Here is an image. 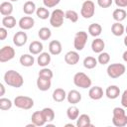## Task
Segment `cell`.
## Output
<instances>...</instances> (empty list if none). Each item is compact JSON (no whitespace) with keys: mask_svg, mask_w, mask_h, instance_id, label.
<instances>
[{"mask_svg":"<svg viewBox=\"0 0 127 127\" xmlns=\"http://www.w3.org/2000/svg\"><path fill=\"white\" fill-rule=\"evenodd\" d=\"M97 60L93 57H86L84 60H83V66L87 69H92L94 68L96 65H97Z\"/></svg>","mask_w":127,"mask_h":127,"instance_id":"836d02e7","label":"cell"},{"mask_svg":"<svg viewBox=\"0 0 127 127\" xmlns=\"http://www.w3.org/2000/svg\"><path fill=\"white\" fill-rule=\"evenodd\" d=\"M63 47H62V43L58 40H53L50 42L49 44V52L51 55L53 56H58L62 53Z\"/></svg>","mask_w":127,"mask_h":127,"instance_id":"4fadbf2b","label":"cell"},{"mask_svg":"<svg viewBox=\"0 0 127 127\" xmlns=\"http://www.w3.org/2000/svg\"><path fill=\"white\" fill-rule=\"evenodd\" d=\"M122 58H123V61H124L125 63H127V51H125V52L123 53Z\"/></svg>","mask_w":127,"mask_h":127,"instance_id":"bcb514c9","label":"cell"},{"mask_svg":"<svg viewBox=\"0 0 127 127\" xmlns=\"http://www.w3.org/2000/svg\"><path fill=\"white\" fill-rule=\"evenodd\" d=\"M19 62L20 64L23 65V66H26V67H29V66H32L35 63V59L32 55H29V54H24L20 57L19 59Z\"/></svg>","mask_w":127,"mask_h":127,"instance_id":"603a6c76","label":"cell"},{"mask_svg":"<svg viewBox=\"0 0 127 127\" xmlns=\"http://www.w3.org/2000/svg\"><path fill=\"white\" fill-rule=\"evenodd\" d=\"M36 10H37L36 4L33 1H27L23 5V11L26 15H32L33 13L36 12Z\"/></svg>","mask_w":127,"mask_h":127,"instance_id":"1f68e13d","label":"cell"},{"mask_svg":"<svg viewBox=\"0 0 127 127\" xmlns=\"http://www.w3.org/2000/svg\"><path fill=\"white\" fill-rule=\"evenodd\" d=\"M0 89H1L0 96H3L4 93H5V87H4V84H3V83H0Z\"/></svg>","mask_w":127,"mask_h":127,"instance_id":"f6af8a7d","label":"cell"},{"mask_svg":"<svg viewBox=\"0 0 127 127\" xmlns=\"http://www.w3.org/2000/svg\"><path fill=\"white\" fill-rule=\"evenodd\" d=\"M60 2H61V0H43V4L47 8L56 7Z\"/></svg>","mask_w":127,"mask_h":127,"instance_id":"ab89813d","label":"cell"},{"mask_svg":"<svg viewBox=\"0 0 127 127\" xmlns=\"http://www.w3.org/2000/svg\"><path fill=\"white\" fill-rule=\"evenodd\" d=\"M125 33H126V34H127V26H126V27H125Z\"/></svg>","mask_w":127,"mask_h":127,"instance_id":"681fc988","label":"cell"},{"mask_svg":"<svg viewBox=\"0 0 127 127\" xmlns=\"http://www.w3.org/2000/svg\"><path fill=\"white\" fill-rule=\"evenodd\" d=\"M112 123L116 127H124L127 125V115L121 107H115L112 111Z\"/></svg>","mask_w":127,"mask_h":127,"instance_id":"7a4b0ae2","label":"cell"},{"mask_svg":"<svg viewBox=\"0 0 127 127\" xmlns=\"http://www.w3.org/2000/svg\"><path fill=\"white\" fill-rule=\"evenodd\" d=\"M14 105L20 109L28 110L31 109L34 106V100L33 98L29 96H24V95H19L16 96L14 99Z\"/></svg>","mask_w":127,"mask_h":127,"instance_id":"8992f818","label":"cell"},{"mask_svg":"<svg viewBox=\"0 0 127 127\" xmlns=\"http://www.w3.org/2000/svg\"><path fill=\"white\" fill-rule=\"evenodd\" d=\"M31 121H32V123L35 124V126H43L47 123L43 114H42V111H35L32 114Z\"/></svg>","mask_w":127,"mask_h":127,"instance_id":"ffe728a7","label":"cell"},{"mask_svg":"<svg viewBox=\"0 0 127 127\" xmlns=\"http://www.w3.org/2000/svg\"><path fill=\"white\" fill-rule=\"evenodd\" d=\"M52 61V58H51V54L50 53H46V52H42L39 56H38V59H37V63L40 66L42 67H46Z\"/></svg>","mask_w":127,"mask_h":127,"instance_id":"2e32d148","label":"cell"},{"mask_svg":"<svg viewBox=\"0 0 127 127\" xmlns=\"http://www.w3.org/2000/svg\"><path fill=\"white\" fill-rule=\"evenodd\" d=\"M17 24V21L15 19V17L13 16H4L3 19H2V25L3 27L7 28V29H12L16 26Z\"/></svg>","mask_w":127,"mask_h":127,"instance_id":"f1b7e54d","label":"cell"},{"mask_svg":"<svg viewBox=\"0 0 127 127\" xmlns=\"http://www.w3.org/2000/svg\"><path fill=\"white\" fill-rule=\"evenodd\" d=\"M41 111H42V114H43L46 122L49 123V122H52L55 119V111H54L53 108H51V107H45Z\"/></svg>","mask_w":127,"mask_h":127,"instance_id":"4dcf8cb0","label":"cell"},{"mask_svg":"<svg viewBox=\"0 0 127 127\" xmlns=\"http://www.w3.org/2000/svg\"><path fill=\"white\" fill-rule=\"evenodd\" d=\"M15 49L12 48L11 46H4L0 50V62L1 63H6L11 61L15 57Z\"/></svg>","mask_w":127,"mask_h":127,"instance_id":"9c48e42d","label":"cell"},{"mask_svg":"<svg viewBox=\"0 0 127 127\" xmlns=\"http://www.w3.org/2000/svg\"><path fill=\"white\" fill-rule=\"evenodd\" d=\"M66 95H67V93L65 92L64 89H63V88H56L54 90L52 96H53L54 101H56V102H62V101H64L66 98Z\"/></svg>","mask_w":127,"mask_h":127,"instance_id":"cb8c5ba5","label":"cell"},{"mask_svg":"<svg viewBox=\"0 0 127 127\" xmlns=\"http://www.w3.org/2000/svg\"><path fill=\"white\" fill-rule=\"evenodd\" d=\"M115 4L119 8H124L127 7V0H114Z\"/></svg>","mask_w":127,"mask_h":127,"instance_id":"ee69618b","label":"cell"},{"mask_svg":"<svg viewBox=\"0 0 127 127\" xmlns=\"http://www.w3.org/2000/svg\"><path fill=\"white\" fill-rule=\"evenodd\" d=\"M88 96L93 100H99L103 97V89L100 86H93L89 89Z\"/></svg>","mask_w":127,"mask_h":127,"instance_id":"d6986e66","label":"cell"},{"mask_svg":"<svg viewBox=\"0 0 127 127\" xmlns=\"http://www.w3.org/2000/svg\"><path fill=\"white\" fill-rule=\"evenodd\" d=\"M64 17H65V19L69 20L71 23H75L78 20V14L74 10H67V11H65L64 12Z\"/></svg>","mask_w":127,"mask_h":127,"instance_id":"8d00e7d4","label":"cell"},{"mask_svg":"<svg viewBox=\"0 0 127 127\" xmlns=\"http://www.w3.org/2000/svg\"><path fill=\"white\" fill-rule=\"evenodd\" d=\"M109 61H110V56H109V54L106 53V52H101V53L99 54L98 58H97V62H98L100 64H102V65L108 64Z\"/></svg>","mask_w":127,"mask_h":127,"instance_id":"74e56055","label":"cell"},{"mask_svg":"<svg viewBox=\"0 0 127 127\" xmlns=\"http://www.w3.org/2000/svg\"><path fill=\"white\" fill-rule=\"evenodd\" d=\"M104 48H105V43L100 38L94 39L91 43V50L96 54H100L101 52H103Z\"/></svg>","mask_w":127,"mask_h":127,"instance_id":"ac0fdd59","label":"cell"},{"mask_svg":"<svg viewBox=\"0 0 127 127\" xmlns=\"http://www.w3.org/2000/svg\"><path fill=\"white\" fill-rule=\"evenodd\" d=\"M87 42V33L84 31H79L74 35L73 47L76 51H82Z\"/></svg>","mask_w":127,"mask_h":127,"instance_id":"ba28073f","label":"cell"},{"mask_svg":"<svg viewBox=\"0 0 127 127\" xmlns=\"http://www.w3.org/2000/svg\"><path fill=\"white\" fill-rule=\"evenodd\" d=\"M66 100L70 104H76V103L80 102V100H81V94L76 89H71V90L68 91V93L66 95Z\"/></svg>","mask_w":127,"mask_h":127,"instance_id":"9a60e30c","label":"cell"},{"mask_svg":"<svg viewBox=\"0 0 127 127\" xmlns=\"http://www.w3.org/2000/svg\"><path fill=\"white\" fill-rule=\"evenodd\" d=\"M39 76L41 77H45V78H50L52 79L53 76H54V73H53V70L48 68V67H43L40 71H39Z\"/></svg>","mask_w":127,"mask_h":127,"instance_id":"f35d334b","label":"cell"},{"mask_svg":"<svg viewBox=\"0 0 127 127\" xmlns=\"http://www.w3.org/2000/svg\"><path fill=\"white\" fill-rule=\"evenodd\" d=\"M66 116L69 120H76L79 116V109L73 105L69 106L67 109H66Z\"/></svg>","mask_w":127,"mask_h":127,"instance_id":"f546056e","label":"cell"},{"mask_svg":"<svg viewBox=\"0 0 127 127\" xmlns=\"http://www.w3.org/2000/svg\"><path fill=\"white\" fill-rule=\"evenodd\" d=\"M113 0H97V4L101 8H108L112 5Z\"/></svg>","mask_w":127,"mask_h":127,"instance_id":"60d3db41","label":"cell"},{"mask_svg":"<svg viewBox=\"0 0 127 127\" xmlns=\"http://www.w3.org/2000/svg\"><path fill=\"white\" fill-rule=\"evenodd\" d=\"M126 16H127V12L123 8H117L112 13V18L116 22H122V21H124L126 19Z\"/></svg>","mask_w":127,"mask_h":127,"instance_id":"484cf974","label":"cell"},{"mask_svg":"<svg viewBox=\"0 0 127 127\" xmlns=\"http://www.w3.org/2000/svg\"><path fill=\"white\" fill-rule=\"evenodd\" d=\"M105 95L109 99H116L120 95V88L117 85H109L105 90Z\"/></svg>","mask_w":127,"mask_h":127,"instance_id":"e0dca14e","label":"cell"},{"mask_svg":"<svg viewBox=\"0 0 127 127\" xmlns=\"http://www.w3.org/2000/svg\"><path fill=\"white\" fill-rule=\"evenodd\" d=\"M64 62L69 65H74L79 62V54L76 51H69L64 55Z\"/></svg>","mask_w":127,"mask_h":127,"instance_id":"7c38bea8","label":"cell"},{"mask_svg":"<svg viewBox=\"0 0 127 127\" xmlns=\"http://www.w3.org/2000/svg\"><path fill=\"white\" fill-rule=\"evenodd\" d=\"M36 84H37V87L41 91H47V90H49L51 88L52 81H51L50 78H45V77L38 76V79L36 81Z\"/></svg>","mask_w":127,"mask_h":127,"instance_id":"5bb4252c","label":"cell"},{"mask_svg":"<svg viewBox=\"0 0 127 127\" xmlns=\"http://www.w3.org/2000/svg\"><path fill=\"white\" fill-rule=\"evenodd\" d=\"M44 46L40 41H33L29 45V52L32 55H40L43 52Z\"/></svg>","mask_w":127,"mask_h":127,"instance_id":"44dd1931","label":"cell"},{"mask_svg":"<svg viewBox=\"0 0 127 127\" xmlns=\"http://www.w3.org/2000/svg\"><path fill=\"white\" fill-rule=\"evenodd\" d=\"M101 32H102V27L98 23H92L88 26V33L90 36H92L94 38L98 37L101 34Z\"/></svg>","mask_w":127,"mask_h":127,"instance_id":"83f0119b","label":"cell"},{"mask_svg":"<svg viewBox=\"0 0 127 127\" xmlns=\"http://www.w3.org/2000/svg\"><path fill=\"white\" fill-rule=\"evenodd\" d=\"M11 2H17V1H19V0H10Z\"/></svg>","mask_w":127,"mask_h":127,"instance_id":"c3c4849f","label":"cell"},{"mask_svg":"<svg viewBox=\"0 0 127 127\" xmlns=\"http://www.w3.org/2000/svg\"><path fill=\"white\" fill-rule=\"evenodd\" d=\"M95 13V5L94 2L91 0H86L82 3L81 8H80V15L84 19H89L91 18Z\"/></svg>","mask_w":127,"mask_h":127,"instance_id":"52a82bcc","label":"cell"},{"mask_svg":"<svg viewBox=\"0 0 127 127\" xmlns=\"http://www.w3.org/2000/svg\"><path fill=\"white\" fill-rule=\"evenodd\" d=\"M121 105L127 108V89H125L121 95Z\"/></svg>","mask_w":127,"mask_h":127,"instance_id":"b9f144b4","label":"cell"},{"mask_svg":"<svg viewBox=\"0 0 127 127\" xmlns=\"http://www.w3.org/2000/svg\"><path fill=\"white\" fill-rule=\"evenodd\" d=\"M76 126L77 127H88V126H92L89 115H87V114H80L78 116V118L76 119Z\"/></svg>","mask_w":127,"mask_h":127,"instance_id":"7402d4cb","label":"cell"},{"mask_svg":"<svg viewBox=\"0 0 127 127\" xmlns=\"http://www.w3.org/2000/svg\"><path fill=\"white\" fill-rule=\"evenodd\" d=\"M13 12V5L9 1L2 2L0 4V13L3 16H10Z\"/></svg>","mask_w":127,"mask_h":127,"instance_id":"d4e9b609","label":"cell"},{"mask_svg":"<svg viewBox=\"0 0 127 127\" xmlns=\"http://www.w3.org/2000/svg\"><path fill=\"white\" fill-rule=\"evenodd\" d=\"M73 83L75 86L77 87H80V88H88L91 86V79L90 77L85 74L84 72H76L74 75H73Z\"/></svg>","mask_w":127,"mask_h":127,"instance_id":"277c9868","label":"cell"},{"mask_svg":"<svg viewBox=\"0 0 127 127\" xmlns=\"http://www.w3.org/2000/svg\"><path fill=\"white\" fill-rule=\"evenodd\" d=\"M13 104H14V102H12L9 98H5V97H1L0 98V109L3 110V111L11 109Z\"/></svg>","mask_w":127,"mask_h":127,"instance_id":"d590c367","label":"cell"},{"mask_svg":"<svg viewBox=\"0 0 127 127\" xmlns=\"http://www.w3.org/2000/svg\"><path fill=\"white\" fill-rule=\"evenodd\" d=\"M123 43H124V46H125V47H127V36L124 38V40H123Z\"/></svg>","mask_w":127,"mask_h":127,"instance_id":"7dc6e473","label":"cell"},{"mask_svg":"<svg viewBox=\"0 0 127 127\" xmlns=\"http://www.w3.org/2000/svg\"><path fill=\"white\" fill-rule=\"evenodd\" d=\"M4 81L7 85L15 87V88H19L24 84V78H23L22 74L16 70H13V69L7 70L5 72Z\"/></svg>","mask_w":127,"mask_h":127,"instance_id":"6da1fadb","label":"cell"},{"mask_svg":"<svg viewBox=\"0 0 127 127\" xmlns=\"http://www.w3.org/2000/svg\"><path fill=\"white\" fill-rule=\"evenodd\" d=\"M64 12L61 9H56L51 13L50 16V24L54 28H60L64 24Z\"/></svg>","mask_w":127,"mask_h":127,"instance_id":"5b68a950","label":"cell"},{"mask_svg":"<svg viewBox=\"0 0 127 127\" xmlns=\"http://www.w3.org/2000/svg\"><path fill=\"white\" fill-rule=\"evenodd\" d=\"M111 33L116 37H120L125 33V27L120 22H115L111 26Z\"/></svg>","mask_w":127,"mask_h":127,"instance_id":"4316f807","label":"cell"},{"mask_svg":"<svg viewBox=\"0 0 127 127\" xmlns=\"http://www.w3.org/2000/svg\"><path fill=\"white\" fill-rule=\"evenodd\" d=\"M28 41V35L24 31L16 32L13 36V43L16 47H23Z\"/></svg>","mask_w":127,"mask_h":127,"instance_id":"30bf717a","label":"cell"},{"mask_svg":"<svg viewBox=\"0 0 127 127\" xmlns=\"http://www.w3.org/2000/svg\"><path fill=\"white\" fill-rule=\"evenodd\" d=\"M36 15L38 16V18H40L42 20H46V19L50 18L51 13L47 9V7H39L36 10Z\"/></svg>","mask_w":127,"mask_h":127,"instance_id":"e575fe53","label":"cell"},{"mask_svg":"<svg viewBox=\"0 0 127 127\" xmlns=\"http://www.w3.org/2000/svg\"><path fill=\"white\" fill-rule=\"evenodd\" d=\"M8 36V32H7V28L5 27H1L0 28V40L4 41Z\"/></svg>","mask_w":127,"mask_h":127,"instance_id":"7bdbcfd3","label":"cell"},{"mask_svg":"<svg viewBox=\"0 0 127 127\" xmlns=\"http://www.w3.org/2000/svg\"><path fill=\"white\" fill-rule=\"evenodd\" d=\"M38 36L42 41H47L52 37V31L48 27H42L38 31Z\"/></svg>","mask_w":127,"mask_h":127,"instance_id":"d6a6232c","label":"cell"},{"mask_svg":"<svg viewBox=\"0 0 127 127\" xmlns=\"http://www.w3.org/2000/svg\"><path fill=\"white\" fill-rule=\"evenodd\" d=\"M126 71V67L123 64H119V63H115V64H111L107 66L106 72L107 75L110 78H118L120 76H122Z\"/></svg>","mask_w":127,"mask_h":127,"instance_id":"3957f363","label":"cell"},{"mask_svg":"<svg viewBox=\"0 0 127 127\" xmlns=\"http://www.w3.org/2000/svg\"><path fill=\"white\" fill-rule=\"evenodd\" d=\"M18 24H19V27H20L21 30H23V31H25V30H30V29H32V28L34 27V25H35V20H34L31 16H24V17H22V18L19 20Z\"/></svg>","mask_w":127,"mask_h":127,"instance_id":"8fae6325","label":"cell"}]
</instances>
